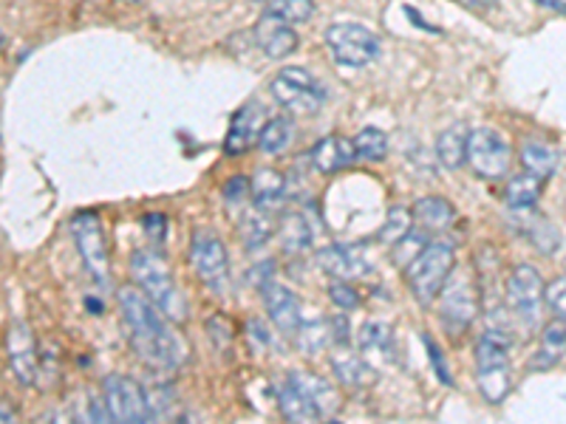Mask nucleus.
<instances>
[{
	"label": "nucleus",
	"instance_id": "nucleus-1",
	"mask_svg": "<svg viewBox=\"0 0 566 424\" xmlns=\"http://www.w3.org/2000/svg\"><path fill=\"white\" fill-rule=\"evenodd\" d=\"M123 322L128 328V342L145 365L154 371H176L185 362V342L170 326V317L150 300L139 286H125L116 292Z\"/></svg>",
	"mask_w": 566,
	"mask_h": 424
},
{
	"label": "nucleus",
	"instance_id": "nucleus-2",
	"mask_svg": "<svg viewBox=\"0 0 566 424\" xmlns=\"http://www.w3.org/2000/svg\"><path fill=\"white\" fill-rule=\"evenodd\" d=\"M510 348H513V340L499 326H488L476 340V385L490 405H502L513 388Z\"/></svg>",
	"mask_w": 566,
	"mask_h": 424
},
{
	"label": "nucleus",
	"instance_id": "nucleus-3",
	"mask_svg": "<svg viewBox=\"0 0 566 424\" xmlns=\"http://www.w3.org/2000/svg\"><path fill=\"white\" fill-rule=\"evenodd\" d=\"M130 277H134L136 286H139V289L145 292V295H148L150 300H154L156 306L170 317V320L174 322L185 320L187 300L179 292V286H176L168 261H165L161 252L150 250V246L136 250L134 255H130Z\"/></svg>",
	"mask_w": 566,
	"mask_h": 424
},
{
	"label": "nucleus",
	"instance_id": "nucleus-4",
	"mask_svg": "<svg viewBox=\"0 0 566 424\" xmlns=\"http://www.w3.org/2000/svg\"><path fill=\"white\" fill-rule=\"evenodd\" d=\"M277 407L295 424L321 422L337 407V393L315 373H290L277 391Z\"/></svg>",
	"mask_w": 566,
	"mask_h": 424
},
{
	"label": "nucleus",
	"instance_id": "nucleus-5",
	"mask_svg": "<svg viewBox=\"0 0 566 424\" xmlns=\"http://www.w3.org/2000/svg\"><path fill=\"white\" fill-rule=\"evenodd\" d=\"M453 269H457V252L451 244H442V241L424 244L406 266V283L413 300L431 306Z\"/></svg>",
	"mask_w": 566,
	"mask_h": 424
},
{
	"label": "nucleus",
	"instance_id": "nucleus-6",
	"mask_svg": "<svg viewBox=\"0 0 566 424\" xmlns=\"http://www.w3.org/2000/svg\"><path fill=\"white\" fill-rule=\"evenodd\" d=\"M272 97L283 105L286 110L297 116H315L326 103V88L321 80L312 77L306 68H283L275 80H272Z\"/></svg>",
	"mask_w": 566,
	"mask_h": 424
},
{
	"label": "nucleus",
	"instance_id": "nucleus-7",
	"mask_svg": "<svg viewBox=\"0 0 566 424\" xmlns=\"http://www.w3.org/2000/svg\"><path fill=\"white\" fill-rule=\"evenodd\" d=\"M71 235L77 244L80 257H83L85 272L97 283L111 280V255H108V239H105V226L99 221L97 212H77L71 219Z\"/></svg>",
	"mask_w": 566,
	"mask_h": 424
},
{
	"label": "nucleus",
	"instance_id": "nucleus-8",
	"mask_svg": "<svg viewBox=\"0 0 566 424\" xmlns=\"http://www.w3.org/2000/svg\"><path fill=\"white\" fill-rule=\"evenodd\" d=\"M326 45L337 65L363 68L380 54V40L363 23H335L326 29Z\"/></svg>",
	"mask_w": 566,
	"mask_h": 424
},
{
	"label": "nucleus",
	"instance_id": "nucleus-9",
	"mask_svg": "<svg viewBox=\"0 0 566 424\" xmlns=\"http://www.w3.org/2000/svg\"><path fill=\"white\" fill-rule=\"evenodd\" d=\"M504 297H507V306L518 320L527 328L538 326L541 320V306L547 303V286L541 280L538 269L530 264H518L507 277V286H504Z\"/></svg>",
	"mask_w": 566,
	"mask_h": 424
},
{
	"label": "nucleus",
	"instance_id": "nucleus-10",
	"mask_svg": "<svg viewBox=\"0 0 566 424\" xmlns=\"http://www.w3.org/2000/svg\"><path fill=\"white\" fill-rule=\"evenodd\" d=\"M439 315L453 331H462L470 322L476 320L479 315V286L473 272L468 269H453L448 283L439 292Z\"/></svg>",
	"mask_w": 566,
	"mask_h": 424
},
{
	"label": "nucleus",
	"instance_id": "nucleus-11",
	"mask_svg": "<svg viewBox=\"0 0 566 424\" xmlns=\"http://www.w3.org/2000/svg\"><path fill=\"white\" fill-rule=\"evenodd\" d=\"M513 161V148L495 128H473L468 134V165L482 179H502Z\"/></svg>",
	"mask_w": 566,
	"mask_h": 424
},
{
	"label": "nucleus",
	"instance_id": "nucleus-12",
	"mask_svg": "<svg viewBox=\"0 0 566 424\" xmlns=\"http://www.w3.org/2000/svg\"><path fill=\"white\" fill-rule=\"evenodd\" d=\"M190 264H193L196 275L205 283L207 292L219 297L224 295L227 286H230V261H227V250L219 235L196 232L193 241H190Z\"/></svg>",
	"mask_w": 566,
	"mask_h": 424
},
{
	"label": "nucleus",
	"instance_id": "nucleus-13",
	"mask_svg": "<svg viewBox=\"0 0 566 424\" xmlns=\"http://www.w3.org/2000/svg\"><path fill=\"white\" fill-rule=\"evenodd\" d=\"M105 405H108L114 422H148L150 407H148V393L142 391V385L130 377L123 373H111L103 385Z\"/></svg>",
	"mask_w": 566,
	"mask_h": 424
},
{
	"label": "nucleus",
	"instance_id": "nucleus-14",
	"mask_svg": "<svg viewBox=\"0 0 566 424\" xmlns=\"http://www.w3.org/2000/svg\"><path fill=\"white\" fill-rule=\"evenodd\" d=\"M261 297H264L266 315L275 322L277 331L295 337L297 328L303 326V306L301 300H297L295 292L281 286L277 280H266L264 286H261Z\"/></svg>",
	"mask_w": 566,
	"mask_h": 424
},
{
	"label": "nucleus",
	"instance_id": "nucleus-15",
	"mask_svg": "<svg viewBox=\"0 0 566 424\" xmlns=\"http://www.w3.org/2000/svg\"><path fill=\"white\" fill-rule=\"evenodd\" d=\"M317 264L326 275H332L335 280H357V277L368 275L371 266L363 257L360 246H326V250L317 252Z\"/></svg>",
	"mask_w": 566,
	"mask_h": 424
},
{
	"label": "nucleus",
	"instance_id": "nucleus-16",
	"mask_svg": "<svg viewBox=\"0 0 566 424\" xmlns=\"http://www.w3.org/2000/svg\"><path fill=\"white\" fill-rule=\"evenodd\" d=\"M7 348L14 377H18L23 385H29V382L34 380V371H38V348H34V337L32 331H29V326H23V322L9 326Z\"/></svg>",
	"mask_w": 566,
	"mask_h": 424
},
{
	"label": "nucleus",
	"instance_id": "nucleus-17",
	"mask_svg": "<svg viewBox=\"0 0 566 424\" xmlns=\"http://www.w3.org/2000/svg\"><path fill=\"white\" fill-rule=\"evenodd\" d=\"M255 43L261 45V52H264L270 60H283V57H290V54L297 49V34L292 32L290 23H283V20H275L270 18V14H264V18L258 20V26H255Z\"/></svg>",
	"mask_w": 566,
	"mask_h": 424
},
{
	"label": "nucleus",
	"instance_id": "nucleus-18",
	"mask_svg": "<svg viewBox=\"0 0 566 424\" xmlns=\"http://www.w3.org/2000/svg\"><path fill=\"white\" fill-rule=\"evenodd\" d=\"M261 128H264V108H258L255 103L244 105L239 114L232 116V125H230V130H227V139H224L227 153L230 156L244 153L252 141H258Z\"/></svg>",
	"mask_w": 566,
	"mask_h": 424
},
{
	"label": "nucleus",
	"instance_id": "nucleus-19",
	"mask_svg": "<svg viewBox=\"0 0 566 424\" xmlns=\"http://www.w3.org/2000/svg\"><path fill=\"white\" fill-rule=\"evenodd\" d=\"M354 159H357V148L346 136H326L312 148V165H315L317 173L332 176L337 170L348 168Z\"/></svg>",
	"mask_w": 566,
	"mask_h": 424
},
{
	"label": "nucleus",
	"instance_id": "nucleus-20",
	"mask_svg": "<svg viewBox=\"0 0 566 424\" xmlns=\"http://www.w3.org/2000/svg\"><path fill=\"white\" fill-rule=\"evenodd\" d=\"M566 357V326L560 320L549 322L544 331H541V346L535 351V357L530 360L533 371H549V368L558 365Z\"/></svg>",
	"mask_w": 566,
	"mask_h": 424
},
{
	"label": "nucleus",
	"instance_id": "nucleus-21",
	"mask_svg": "<svg viewBox=\"0 0 566 424\" xmlns=\"http://www.w3.org/2000/svg\"><path fill=\"white\" fill-rule=\"evenodd\" d=\"M239 232L241 239H244L247 250H258V246H264L266 241L272 239L275 224H272V219L266 215L264 206H244L239 219Z\"/></svg>",
	"mask_w": 566,
	"mask_h": 424
},
{
	"label": "nucleus",
	"instance_id": "nucleus-22",
	"mask_svg": "<svg viewBox=\"0 0 566 424\" xmlns=\"http://www.w3.org/2000/svg\"><path fill=\"white\" fill-rule=\"evenodd\" d=\"M468 134L464 125H451L437 139V156L448 170H459L468 161Z\"/></svg>",
	"mask_w": 566,
	"mask_h": 424
},
{
	"label": "nucleus",
	"instance_id": "nucleus-23",
	"mask_svg": "<svg viewBox=\"0 0 566 424\" xmlns=\"http://www.w3.org/2000/svg\"><path fill=\"white\" fill-rule=\"evenodd\" d=\"M522 165L527 173L547 181L555 173V168H558V150L553 145H547V141L527 139L522 145Z\"/></svg>",
	"mask_w": 566,
	"mask_h": 424
},
{
	"label": "nucleus",
	"instance_id": "nucleus-24",
	"mask_svg": "<svg viewBox=\"0 0 566 424\" xmlns=\"http://www.w3.org/2000/svg\"><path fill=\"white\" fill-rule=\"evenodd\" d=\"M413 215L419 219V224L424 230H448V226L457 221V210L448 199H439V195H424L413 204Z\"/></svg>",
	"mask_w": 566,
	"mask_h": 424
},
{
	"label": "nucleus",
	"instance_id": "nucleus-25",
	"mask_svg": "<svg viewBox=\"0 0 566 424\" xmlns=\"http://www.w3.org/2000/svg\"><path fill=\"white\" fill-rule=\"evenodd\" d=\"M250 181L252 199H255L258 206H264V210H275L283 201V195H286V181H283V176L272 168L255 170V176H252Z\"/></svg>",
	"mask_w": 566,
	"mask_h": 424
},
{
	"label": "nucleus",
	"instance_id": "nucleus-26",
	"mask_svg": "<svg viewBox=\"0 0 566 424\" xmlns=\"http://www.w3.org/2000/svg\"><path fill=\"white\" fill-rule=\"evenodd\" d=\"M292 134H295V125H292L290 116H272V119L264 123V128H261L258 148L270 156L283 153L292 145Z\"/></svg>",
	"mask_w": 566,
	"mask_h": 424
},
{
	"label": "nucleus",
	"instance_id": "nucleus-27",
	"mask_svg": "<svg viewBox=\"0 0 566 424\" xmlns=\"http://www.w3.org/2000/svg\"><path fill=\"white\" fill-rule=\"evenodd\" d=\"M541 190H544V179H538V176L524 170L522 176H513V179H510L504 195H507V204L513 206V210H535V201H538Z\"/></svg>",
	"mask_w": 566,
	"mask_h": 424
},
{
	"label": "nucleus",
	"instance_id": "nucleus-28",
	"mask_svg": "<svg viewBox=\"0 0 566 424\" xmlns=\"http://www.w3.org/2000/svg\"><path fill=\"white\" fill-rule=\"evenodd\" d=\"M277 232H281V246L286 252L310 250V244H312L310 221L303 219V215H297V212H290V215H283V221H281V226H277Z\"/></svg>",
	"mask_w": 566,
	"mask_h": 424
},
{
	"label": "nucleus",
	"instance_id": "nucleus-29",
	"mask_svg": "<svg viewBox=\"0 0 566 424\" xmlns=\"http://www.w3.org/2000/svg\"><path fill=\"white\" fill-rule=\"evenodd\" d=\"M522 232L530 239V244H535L541 252H547V255L549 252L558 250V244H560L558 230H555V226L549 224L544 215H538V212H533L530 219H524Z\"/></svg>",
	"mask_w": 566,
	"mask_h": 424
},
{
	"label": "nucleus",
	"instance_id": "nucleus-30",
	"mask_svg": "<svg viewBox=\"0 0 566 424\" xmlns=\"http://www.w3.org/2000/svg\"><path fill=\"white\" fill-rule=\"evenodd\" d=\"M270 18L283 20V23H306L315 14V0H266Z\"/></svg>",
	"mask_w": 566,
	"mask_h": 424
},
{
	"label": "nucleus",
	"instance_id": "nucleus-31",
	"mask_svg": "<svg viewBox=\"0 0 566 424\" xmlns=\"http://www.w3.org/2000/svg\"><path fill=\"white\" fill-rule=\"evenodd\" d=\"M332 365H335V373L340 377L343 385L363 388L371 382V368H368L357 353H337L335 360H332Z\"/></svg>",
	"mask_w": 566,
	"mask_h": 424
},
{
	"label": "nucleus",
	"instance_id": "nucleus-32",
	"mask_svg": "<svg viewBox=\"0 0 566 424\" xmlns=\"http://www.w3.org/2000/svg\"><path fill=\"white\" fill-rule=\"evenodd\" d=\"M411 226H413V210H408V206H391V210H388L386 224L380 226V244L397 246L399 241L406 239L408 232H411Z\"/></svg>",
	"mask_w": 566,
	"mask_h": 424
},
{
	"label": "nucleus",
	"instance_id": "nucleus-33",
	"mask_svg": "<svg viewBox=\"0 0 566 424\" xmlns=\"http://www.w3.org/2000/svg\"><path fill=\"white\" fill-rule=\"evenodd\" d=\"M354 148H357V159L382 161L388 156V136L380 128H363L354 136Z\"/></svg>",
	"mask_w": 566,
	"mask_h": 424
},
{
	"label": "nucleus",
	"instance_id": "nucleus-34",
	"mask_svg": "<svg viewBox=\"0 0 566 424\" xmlns=\"http://www.w3.org/2000/svg\"><path fill=\"white\" fill-rule=\"evenodd\" d=\"M326 340H332V335H328V320L306 322V317H303V326L297 328V335H295L297 348H301L303 353H317L323 346H326Z\"/></svg>",
	"mask_w": 566,
	"mask_h": 424
},
{
	"label": "nucleus",
	"instance_id": "nucleus-35",
	"mask_svg": "<svg viewBox=\"0 0 566 424\" xmlns=\"http://www.w3.org/2000/svg\"><path fill=\"white\" fill-rule=\"evenodd\" d=\"M360 348L366 353L388 351L391 348V326L380 320H368L360 331Z\"/></svg>",
	"mask_w": 566,
	"mask_h": 424
},
{
	"label": "nucleus",
	"instance_id": "nucleus-36",
	"mask_svg": "<svg viewBox=\"0 0 566 424\" xmlns=\"http://www.w3.org/2000/svg\"><path fill=\"white\" fill-rule=\"evenodd\" d=\"M252 199V181L244 179V176H235V179H230L224 184V201L230 210H244L247 201Z\"/></svg>",
	"mask_w": 566,
	"mask_h": 424
},
{
	"label": "nucleus",
	"instance_id": "nucleus-37",
	"mask_svg": "<svg viewBox=\"0 0 566 424\" xmlns=\"http://www.w3.org/2000/svg\"><path fill=\"white\" fill-rule=\"evenodd\" d=\"M328 300L335 303L337 309L354 311L360 309V295L354 292V286H348V280H335L328 286Z\"/></svg>",
	"mask_w": 566,
	"mask_h": 424
},
{
	"label": "nucleus",
	"instance_id": "nucleus-38",
	"mask_svg": "<svg viewBox=\"0 0 566 424\" xmlns=\"http://www.w3.org/2000/svg\"><path fill=\"white\" fill-rule=\"evenodd\" d=\"M547 306L555 320H560L566 326V275L555 277L547 286Z\"/></svg>",
	"mask_w": 566,
	"mask_h": 424
},
{
	"label": "nucleus",
	"instance_id": "nucleus-39",
	"mask_svg": "<svg viewBox=\"0 0 566 424\" xmlns=\"http://www.w3.org/2000/svg\"><path fill=\"white\" fill-rule=\"evenodd\" d=\"M328 335H332V340L337 342V346H346L348 342V320L343 315L332 317L328 320Z\"/></svg>",
	"mask_w": 566,
	"mask_h": 424
},
{
	"label": "nucleus",
	"instance_id": "nucleus-40",
	"mask_svg": "<svg viewBox=\"0 0 566 424\" xmlns=\"http://www.w3.org/2000/svg\"><path fill=\"white\" fill-rule=\"evenodd\" d=\"M424 346H428V353H431V362H433V368H437L439 380H442L444 385H451V373H448V365H444V360L439 357V348L433 346L431 337H424Z\"/></svg>",
	"mask_w": 566,
	"mask_h": 424
},
{
	"label": "nucleus",
	"instance_id": "nucleus-41",
	"mask_svg": "<svg viewBox=\"0 0 566 424\" xmlns=\"http://www.w3.org/2000/svg\"><path fill=\"white\" fill-rule=\"evenodd\" d=\"M142 224H145V230L150 232V235H154V241H161L165 239V215H145V221H142Z\"/></svg>",
	"mask_w": 566,
	"mask_h": 424
},
{
	"label": "nucleus",
	"instance_id": "nucleus-42",
	"mask_svg": "<svg viewBox=\"0 0 566 424\" xmlns=\"http://www.w3.org/2000/svg\"><path fill=\"white\" fill-rule=\"evenodd\" d=\"M538 3H541V7L553 9V12L566 14V0H538Z\"/></svg>",
	"mask_w": 566,
	"mask_h": 424
}]
</instances>
